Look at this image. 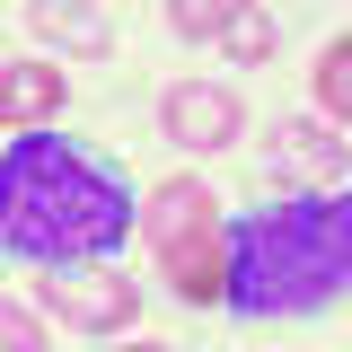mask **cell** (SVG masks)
Returning a JSON list of instances; mask_svg holds the SVG:
<instances>
[{
  "mask_svg": "<svg viewBox=\"0 0 352 352\" xmlns=\"http://www.w3.org/2000/svg\"><path fill=\"white\" fill-rule=\"evenodd\" d=\"M132 185L62 132H27L0 150V247L44 273L115 256L132 238Z\"/></svg>",
  "mask_w": 352,
  "mask_h": 352,
  "instance_id": "6da1fadb",
  "label": "cell"
},
{
  "mask_svg": "<svg viewBox=\"0 0 352 352\" xmlns=\"http://www.w3.org/2000/svg\"><path fill=\"white\" fill-rule=\"evenodd\" d=\"M352 282V203L344 194H282L229 220V282L238 317H317Z\"/></svg>",
  "mask_w": 352,
  "mask_h": 352,
  "instance_id": "7a4b0ae2",
  "label": "cell"
},
{
  "mask_svg": "<svg viewBox=\"0 0 352 352\" xmlns=\"http://www.w3.org/2000/svg\"><path fill=\"white\" fill-rule=\"evenodd\" d=\"M132 220L150 238V264L168 273V291L185 308H212L220 282H229V220H220L212 185L203 176H168V185H150V203Z\"/></svg>",
  "mask_w": 352,
  "mask_h": 352,
  "instance_id": "3957f363",
  "label": "cell"
},
{
  "mask_svg": "<svg viewBox=\"0 0 352 352\" xmlns=\"http://www.w3.org/2000/svg\"><path fill=\"white\" fill-rule=\"evenodd\" d=\"M36 300L71 326V335H115L141 317V291H132L124 273H97V264H62V273H44Z\"/></svg>",
  "mask_w": 352,
  "mask_h": 352,
  "instance_id": "277c9868",
  "label": "cell"
},
{
  "mask_svg": "<svg viewBox=\"0 0 352 352\" xmlns=\"http://www.w3.org/2000/svg\"><path fill=\"white\" fill-rule=\"evenodd\" d=\"M159 124H168V141H185V150H229V141L247 132V106H238V88L176 80L168 97H159Z\"/></svg>",
  "mask_w": 352,
  "mask_h": 352,
  "instance_id": "5b68a950",
  "label": "cell"
},
{
  "mask_svg": "<svg viewBox=\"0 0 352 352\" xmlns=\"http://www.w3.org/2000/svg\"><path fill=\"white\" fill-rule=\"evenodd\" d=\"M273 176L282 185L300 176L308 194H344V141H326V124H282L273 132Z\"/></svg>",
  "mask_w": 352,
  "mask_h": 352,
  "instance_id": "8992f818",
  "label": "cell"
},
{
  "mask_svg": "<svg viewBox=\"0 0 352 352\" xmlns=\"http://www.w3.org/2000/svg\"><path fill=\"white\" fill-rule=\"evenodd\" d=\"M62 97H71V80H62L53 62H0V124L44 132L53 115H62Z\"/></svg>",
  "mask_w": 352,
  "mask_h": 352,
  "instance_id": "52a82bcc",
  "label": "cell"
},
{
  "mask_svg": "<svg viewBox=\"0 0 352 352\" xmlns=\"http://www.w3.org/2000/svg\"><path fill=\"white\" fill-rule=\"evenodd\" d=\"M27 27L53 36V44H80V53H115V18H106V9H80V0H71V9H62V0H36Z\"/></svg>",
  "mask_w": 352,
  "mask_h": 352,
  "instance_id": "ba28073f",
  "label": "cell"
},
{
  "mask_svg": "<svg viewBox=\"0 0 352 352\" xmlns=\"http://www.w3.org/2000/svg\"><path fill=\"white\" fill-rule=\"evenodd\" d=\"M220 44H229L238 62H264V53L282 44V27H273V9H229V27H220Z\"/></svg>",
  "mask_w": 352,
  "mask_h": 352,
  "instance_id": "9c48e42d",
  "label": "cell"
},
{
  "mask_svg": "<svg viewBox=\"0 0 352 352\" xmlns=\"http://www.w3.org/2000/svg\"><path fill=\"white\" fill-rule=\"evenodd\" d=\"M317 97H326V115H352V44L317 53Z\"/></svg>",
  "mask_w": 352,
  "mask_h": 352,
  "instance_id": "30bf717a",
  "label": "cell"
},
{
  "mask_svg": "<svg viewBox=\"0 0 352 352\" xmlns=\"http://www.w3.org/2000/svg\"><path fill=\"white\" fill-rule=\"evenodd\" d=\"M168 18H176V36H220L229 27V0H176Z\"/></svg>",
  "mask_w": 352,
  "mask_h": 352,
  "instance_id": "8fae6325",
  "label": "cell"
},
{
  "mask_svg": "<svg viewBox=\"0 0 352 352\" xmlns=\"http://www.w3.org/2000/svg\"><path fill=\"white\" fill-rule=\"evenodd\" d=\"M0 352H44V326L18 300H0Z\"/></svg>",
  "mask_w": 352,
  "mask_h": 352,
  "instance_id": "7c38bea8",
  "label": "cell"
},
{
  "mask_svg": "<svg viewBox=\"0 0 352 352\" xmlns=\"http://www.w3.org/2000/svg\"><path fill=\"white\" fill-rule=\"evenodd\" d=\"M115 352H176V344H159V335H141V344H115Z\"/></svg>",
  "mask_w": 352,
  "mask_h": 352,
  "instance_id": "4fadbf2b",
  "label": "cell"
}]
</instances>
